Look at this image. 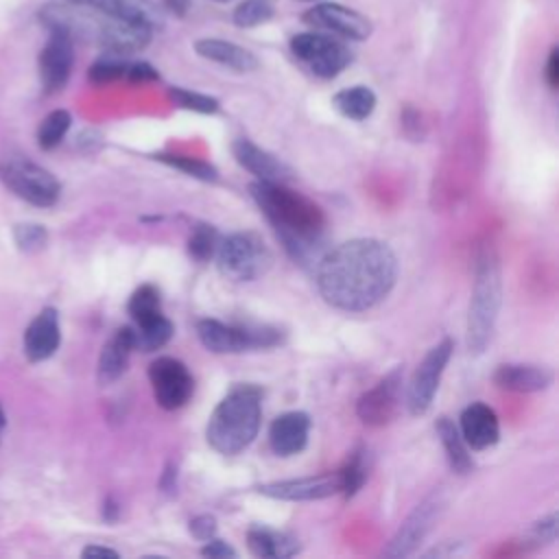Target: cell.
Masks as SVG:
<instances>
[{"mask_svg": "<svg viewBox=\"0 0 559 559\" xmlns=\"http://www.w3.org/2000/svg\"><path fill=\"white\" fill-rule=\"evenodd\" d=\"M397 280L393 249L376 238H354L317 260V288L338 310L362 312L378 306Z\"/></svg>", "mask_w": 559, "mask_h": 559, "instance_id": "1", "label": "cell"}, {"mask_svg": "<svg viewBox=\"0 0 559 559\" xmlns=\"http://www.w3.org/2000/svg\"><path fill=\"white\" fill-rule=\"evenodd\" d=\"M249 192L277 231L290 258L301 264L310 262L312 258H321L317 255V249L323 240L325 216L317 203L286 188L284 183L271 181H253Z\"/></svg>", "mask_w": 559, "mask_h": 559, "instance_id": "2", "label": "cell"}, {"mask_svg": "<svg viewBox=\"0 0 559 559\" xmlns=\"http://www.w3.org/2000/svg\"><path fill=\"white\" fill-rule=\"evenodd\" d=\"M41 20L50 31L66 33L72 41L90 39L103 46L105 50L131 55L142 50L153 35V28L133 20H124L100 9L76 4V2H61L48 4L41 9Z\"/></svg>", "mask_w": 559, "mask_h": 559, "instance_id": "3", "label": "cell"}, {"mask_svg": "<svg viewBox=\"0 0 559 559\" xmlns=\"http://www.w3.org/2000/svg\"><path fill=\"white\" fill-rule=\"evenodd\" d=\"M262 417V391L255 384L234 386L212 411L205 437L221 454L242 452L258 435Z\"/></svg>", "mask_w": 559, "mask_h": 559, "instance_id": "4", "label": "cell"}, {"mask_svg": "<svg viewBox=\"0 0 559 559\" xmlns=\"http://www.w3.org/2000/svg\"><path fill=\"white\" fill-rule=\"evenodd\" d=\"M502 299L500 264L491 247H485L476 258L474 288L467 312V347L472 354H483L491 341Z\"/></svg>", "mask_w": 559, "mask_h": 559, "instance_id": "5", "label": "cell"}, {"mask_svg": "<svg viewBox=\"0 0 559 559\" xmlns=\"http://www.w3.org/2000/svg\"><path fill=\"white\" fill-rule=\"evenodd\" d=\"M216 264L223 277L231 282H253L264 275L273 255L255 231H236L218 240Z\"/></svg>", "mask_w": 559, "mask_h": 559, "instance_id": "6", "label": "cell"}, {"mask_svg": "<svg viewBox=\"0 0 559 559\" xmlns=\"http://www.w3.org/2000/svg\"><path fill=\"white\" fill-rule=\"evenodd\" d=\"M197 336L203 343V347L216 354H234L245 349L271 347L282 338V334L275 328L227 325L216 319H201L197 323Z\"/></svg>", "mask_w": 559, "mask_h": 559, "instance_id": "7", "label": "cell"}, {"mask_svg": "<svg viewBox=\"0 0 559 559\" xmlns=\"http://www.w3.org/2000/svg\"><path fill=\"white\" fill-rule=\"evenodd\" d=\"M0 179L20 199L39 207L55 205L61 192L59 181L55 179L52 173L20 157H11L0 164Z\"/></svg>", "mask_w": 559, "mask_h": 559, "instance_id": "8", "label": "cell"}, {"mask_svg": "<svg viewBox=\"0 0 559 559\" xmlns=\"http://www.w3.org/2000/svg\"><path fill=\"white\" fill-rule=\"evenodd\" d=\"M293 55L321 79H332L352 61V52L321 33H299L290 39Z\"/></svg>", "mask_w": 559, "mask_h": 559, "instance_id": "9", "label": "cell"}, {"mask_svg": "<svg viewBox=\"0 0 559 559\" xmlns=\"http://www.w3.org/2000/svg\"><path fill=\"white\" fill-rule=\"evenodd\" d=\"M452 349H454L452 338H443L441 343L430 347L428 354L417 365V369L408 382V393H406V404H408L411 415H424L430 408L435 393L439 389L443 369L452 356Z\"/></svg>", "mask_w": 559, "mask_h": 559, "instance_id": "10", "label": "cell"}, {"mask_svg": "<svg viewBox=\"0 0 559 559\" xmlns=\"http://www.w3.org/2000/svg\"><path fill=\"white\" fill-rule=\"evenodd\" d=\"M148 380L153 384L157 404L166 411L181 408L194 391V380L188 367L181 360L170 356H162L151 362Z\"/></svg>", "mask_w": 559, "mask_h": 559, "instance_id": "11", "label": "cell"}, {"mask_svg": "<svg viewBox=\"0 0 559 559\" xmlns=\"http://www.w3.org/2000/svg\"><path fill=\"white\" fill-rule=\"evenodd\" d=\"M304 22L314 28H323V31L336 33L347 39H358V41L367 39L371 35V22L362 13H358L349 7L336 4V2L314 4L312 9H308L304 13Z\"/></svg>", "mask_w": 559, "mask_h": 559, "instance_id": "12", "label": "cell"}, {"mask_svg": "<svg viewBox=\"0 0 559 559\" xmlns=\"http://www.w3.org/2000/svg\"><path fill=\"white\" fill-rule=\"evenodd\" d=\"M441 509H443L441 493H432L421 504H417V509L406 518V522L400 526V531L391 539L384 555L386 557H406V555H411L417 548V544L428 535V531L432 528Z\"/></svg>", "mask_w": 559, "mask_h": 559, "instance_id": "13", "label": "cell"}, {"mask_svg": "<svg viewBox=\"0 0 559 559\" xmlns=\"http://www.w3.org/2000/svg\"><path fill=\"white\" fill-rule=\"evenodd\" d=\"M260 493L277 500H321L341 491V476L334 474H319V476H304V478H288V480H273L258 487Z\"/></svg>", "mask_w": 559, "mask_h": 559, "instance_id": "14", "label": "cell"}, {"mask_svg": "<svg viewBox=\"0 0 559 559\" xmlns=\"http://www.w3.org/2000/svg\"><path fill=\"white\" fill-rule=\"evenodd\" d=\"M400 384L402 373L400 369H395L386 378H382L373 389L362 393L356 406L358 417L369 426H382L391 421L400 404Z\"/></svg>", "mask_w": 559, "mask_h": 559, "instance_id": "15", "label": "cell"}, {"mask_svg": "<svg viewBox=\"0 0 559 559\" xmlns=\"http://www.w3.org/2000/svg\"><path fill=\"white\" fill-rule=\"evenodd\" d=\"M72 39L61 31H50V39L39 55V76L46 92H59L72 72Z\"/></svg>", "mask_w": 559, "mask_h": 559, "instance_id": "16", "label": "cell"}, {"mask_svg": "<svg viewBox=\"0 0 559 559\" xmlns=\"http://www.w3.org/2000/svg\"><path fill=\"white\" fill-rule=\"evenodd\" d=\"M459 432L467 448L487 450L500 437V424L493 408L483 402H472L459 417Z\"/></svg>", "mask_w": 559, "mask_h": 559, "instance_id": "17", "label": "cell"}, {"mask_svg": "<svg viewBox=\"0 0 559 559\" xmlns=\"http://www.w3.org/2000/svg\"><path fill=\"white\" fill-rule=\"evenodd\" d=\"M234 157L240 166H245L249 173L258 177V181H271V183H286L293 179V168L284 164L280 157L273 153L255 146L249 140H236L234 146Z\"/></svg>", "mask_w": 559, "mask_h": 559, "instance_id": "18", "label": "cell"}, {"mask_svg": "<svg viewBox=\"0 0 559 559\" xmlns=\"http://www.w3.org/2000/svg\"><path fill=\"white\" fill-rule=\"evenodd\" d=\"M310 417L304 411H288L273 419L269 428V445L277 456L299 454L308 443Z\"/></svg>", "mask_w": 559, "mask_h": 559, "instance_id": "19", "label": "cell"}, {"mask_svg": "<svg viewBox=\"0 0 559 559\" xmlns=\"http://www.w3.org/2000/svg\"><path fill=\"white\" fill-rule=\"evenodd\" d=\"M61 341L59 317L55 308H44L26 328L24 332V354L28 360H46L50 358Z\"/></svg>", "mask_w": 559, "mask_h": 559, "instance_id": "20", "label": "cell"}, {"mask_svg": "<svg viewBox=\"0 0 559 559\" xmlns=\"http://www.w3.org/2000/svg\"><path fill=\"white\" fill-rule=\"evenodd\" d=\"M135 349L133 343V328H120L105 345L98 358V382L109 384L118 380L129 362L131 352Z\"/></svg>", "mask_w": 559, "mask_h": 559, "instance_id": "21", "label": "cell"}, {"mask_svg": "<svg viewBox=\"0 0 559 559\" xmlns=\"http://www.w3.org/2000/svg\"><path fill=\"white\" fill-rule=\"evenodd\" d=\"M194 50L203 59H210V61H214L218 66H225L229 70H236V72H251V70L258 68L255 55L249 52L247 48L234 44V41L207 37V39H199L194 44Z\"/></svg>", "mask_w": 559, "mask_h": 559, "instance_id": "22", "label": "cell"}, {"mask_svg": "<svg viewBox=\"0 0 559 559\" xmlns=\"http://www.w3.org/2000/svg\"><path fill=\"white\" fill-rule=\"evenodd\" d=\"M493 382L507 391H542L552 382V371L537 365H500L493 371Z\"/></svg>", "mask_w": 559, "mask_h": 559, "instance_id": "23", "label": "cell"}, {"mask_svg": "<svg viewBox=\"0 0 559 559\" xmlns=\"http://www.w3.org/2000/svg\"><path fill=\"white\" fill-rule=\"evenodd\" d=\"M66 2L87 4V7L100 9L105 13L124 17V20L146 24L151 28H157L164 22V13L153 0H66Z\"/></svg>", "mask_w": 559, "mask_h": 559, "instance_id": "24", "label": "cell"}, {"mask_svg": "<svg viewBox=\"0 0 559 559\" xmlns=\"http://www.w3.org/2000/svg\"><path fill=\"white\" fill-rule=\"evenodd\" d=\"M247 546L251 555L262 557V559H286L299 552V544L293 535L253 526L247 533Z\"/></svg>", "mask_w": 559, "mask_h": 559, "instance_id": "25", "label": "cell"}, {"mask_svg": "<svg viewBox=\"0 0 559 559\" xmlns=\"http://www.w3.org/2000/svg\"><path fill=\"white\" fill-rule=\"evenodd\" d=\"M435 428H437V435L441 439V445H443V450L448 454V461H450L452 469L459 472V474L469 472L472 469V456H469L467 443L463 441V437H461L459 428L454 426V421L448 419V417H439Z\"/></svg>", "mask_w": 559, "mask_h": 559, "instance_id": "26", "label": "cell"}, {"mask_svg": "<svg viewBox=\"0 0 559 559\" xmlns=\"http://www.w3.org/2000/svg\"><path fill=\"white\" fill-rule=\"evenodd\" d=\"M332 105L345 118L365 120L371 116V111L376 107V94L365 85H354V87H345V90L336 92L332 98Z\"/></svg>", "mask_w": 559, "mask_h": 559, "instance_id": "27", "label": "cell"}, {"mask_svg": "<svg viewBox=\"0 0 559 559\" xmlns=\"http://www.w3.org/2000/svg\"><path fill=\"white\" fill-rule=\"evenodd\" d=\"M170 336H173V323L164 314L133 328L135 349H142V352H155L164 347L170 341Z\"/></svg>", "mask_w": 559, "mask_h": 559, "instance_id": "28", "label": "cell"}, {"mask_svg": "<svg viewBox=\"0 0 559 559\" xmlns=\"http://www.w3.org/2000/svg\"><path fill=\"white\" fill-rule=\"evenodd\" d=\"M127 310L133 319L135 325L140 323H146L155 317L162 314V299H159V290L153 286V284H142L140 288L133 290L129 304H127Z\"/></svg>", "mask_w": 559, "mask_h": 559, "instance_id": "29", "label": "cell"}, {"mask_svg": "<svg viewBox=\"0 0 559 559\" xmlns=\"http://www.w3.org/2000/svg\"><path fill=\"white\" fill-rule=\"evenodd\" d=\"M127 68H129L127 55L105 50V55L92 63L87 76L92 83H111L127 76Z\"/></svg>", "mask_w": 559, "mask_h": 559, "instance_id": "30", "label": "cell"}, {"mask_svg": "<svg viewBox=\"0 0 559 559\" xmlns=\"http://www.w3.org/2000/svg\"><path fill=\"white\" fill-rule=\"evenodd\" d=\"M70 122H72V118H70V114L66 111V109H55V111H50L44 120H41V124H39V129H37V144L41 146V148H55L61 140H63V135L68 133V129H70Z\"/></svg>", "mask_w": 559, "mask_h": 559, "instance_id": "31", "label": "cell"}, {"mask_svg": "<svg viewBox=\"0 0 559 559\" xmlns=\"http://www.w3.org/2000/svg\"><path fill=\"white\" fill-rule=\"evenodd\" d=\"M273 15V0H242L234 9V24L240 28H251L266 22Z\"/></svg>", "mask_w": 559, "mask_h": 559, "instance_id": "32", "label": "cell"}, {"mask_svg": "<svg viewBox=\"0 0 559 559\" xmlns=\"http://www.w3.org/2000/svg\"><path fill=\"white\" fill-rule=\"evenodd\" d=\"M216 247H218V234H216V229H214L212 225L199 223V225L192 229L190 238H188V251H190V255H192L194 260H199V262H205V260H210V258L216 253Z\"/></svg>", "mask_w": 559, "mask_h": 559, "instance_id": "33", "label": "cell"}, {"mask_svg": "<svg viewBox=\"0 0 559 559\" xmlns=\"http://www.w3.org/2000/svg\"><path fill=\"white\" fill-rule=\"evenodd\" d=\"M338 476H341V491L345 496H354L360 485L365 483L367 478V463H365V452L362 450H356L347 463L338 469Z\"/></svg>", "mask_w": 559, "mask_h": 559, "instance_id": "34", "label": "cell"}, {"mask_svg": "<svg viewBox=\"0 0 559 559\" xmlns=\"http://www.w3.org/2000/svg\"><path fill=\"white\" fill-rule=\"evenodd\" d=\"M155 159L173 166V168H179L183 170L186 175L190 177H197V179H203V181H214L218 177L216 168L207 162H201V159H194V157H186V155H166V153H159L155 155Z\"/></svg>", "mask_w": 559, "mask_h": 559, "instance_id": "35", "label": "cell"}, {"mask_svg": "<svg viewBox=\"0 0 559 559\" xmlns=\"http://www.w3.org/2000/svg\"><path fill=\"white\" fill-rule=\"evenodd\" d=\"M168 96L175 105L183 107V109H192L199 114H214L218 111V100L207 96V94H199V92H190L183 87H170Z\"/></svg>", "mask_w": 559, "mask_h": 559, "instance_id": "36", "label": "cell"}, {"mask_svg": "<svg viewBox=\"0 0 559 559\" xmlns=\"http://www.w3.org/2000/svg\"><path fill=\"white\" fill-rule=\"evenodd\" d=\"M46 229L41 225H17L15 227V242L20 249L24 251H35V249H41L46 245Z\"/></svg>", "mask_w": 559, "mask_h": 559, "instance_id": "37", "label": "cell"}, {"mask_svg": "<svg viewBox=\"0 0 559 559\" xmlns=\"http://www.w3.org/2000/svg\"><path fill=\"white\" fill-rule=\"evenodd\" d=\"M557 526H559V518H557V511H552V513H548L546 518H542L539 522H535L531 526V531L526 533L528 542H535V544L555 542L557 539Z\"/></svg>", "mask_w": 559, "mask_h": 559, "instance_id": "38", "label": "cell"}, {"mask_svg": "<svg viewBox=\"0 0 559 559\" xmlns=\"http://www.w3.org/2000/svg\"><path fill=\"white\" fill-rule=\"evenodd\" d=\"M188 528H190V533H192L197 539L207 542V539H212V537H214V533H216V520H214L212 515L203 513V515L192 518Z\"/></svg>", "mask_w": 559, "mask_h": 559, "instance_id": "39", "label": "cell"}, {"mask_svg": "<svg viewBox=\"0 0 559 559\" xmlns=\"http://www.w3.org/2000/svg\"><path fill=\"white\" fill-rule=\"evenodd\" d=\"M127 79H129L131 83H146V81L159 79V74H157V70H155L151 63H146V61H135V63H129V68H127Z\"/></svg>", "mask_w": 559, "mask_h": 559, "instance_id": "40", "label": "cell"}, {"mask_svg": "<svg viewBox=\"0 0 559 559\" xmlns=\"http://www.w3.org/2000/svg\"><path fill=\"white\" fill-rule=\"evenodd\" d=\"M201 555L203 557H236L238 552L229 546V544H225L223 539H207V544L201 548Z\"/></svg>", "mask_w": 559, "mask_h": 559, "instance_id": "41", "label": "cell"}, {"mask_svg": "<svg viewBox=\"0 0 559 559\" xmlns=\"http://www.w3.org/2000/svg\"><path fill=\"white\" fill-rule=\"evenodd\" d=\"M546 81L552 90L559 85V50L557 48L550 50V57L546 61Z\"/></svg>", "mask_w": 559, "mask_h": 559, "instance_id": "42", "label": "cell"}, {"mask_svg": "<svg viewBox=\"0 0 559 559\" xmlns=\"http://www.w3.org/2000/svg\"><path fill=\"white\" fill-rule=\"evenodd\" d=\"M83 557H111V559H116L118 552L114 548H105V546H87V548H83Z\"/></svg>", "mask_w": 559, "mask_h": 559, "instance_id": "43", "label": "cell"}, {"mask_svg": "<svg viewBox=\"0 0 559 559\" xmlns=\"http://www.w3.org/2000/svg\"><path fill=\"white\" fill-rule=\"evenodd\" d=\"M173 476H175V472H173V469H166V476H164V478H173ZM162 487H164L166 491H170L175 485H173V483H170V485H166V480H162Z\"/></svg>", "mask_w": 559, "mask_h": 559, "instance_id": "44", "label": "cell"}, {"mask_svg": "<svg viewBox=\"0 0 559 559\" xmlns=\"http://www.w3.org/2000/svg\"><path fill=\"white\" fill-rule=\"evenodd\" d=\"M4 424H7V417H4V411H2V406H0V435H2V430H4Z\"/></svg>", "mask_w": 559, "mask_h": 559, "instance_id": "45", "label": "cell"}, {"mask_svg": "<svg viewBox=\"0 0 559 559\" xmlns=\"http://www.w3.org/2000/svg\"><path fill=\"white\" fill-rule=\"evenodd\" d=\"M216 2H229V0H216Z\"/></svg>", "mask_w": 559, "mask_h": 559, "instance_id": "46", "label": "cell"}, {"mask_svg": "<svg viewBox=\"0 0 559 559\" xmlns=\"http://www.w3.org/2000/svg\"><path fill=\"white\" fill-rule=\"evenodd\" d=\"M301 2H308V0H301Z\"/></svg>", "mask_w": 559, "mask_h": 559, "instance_id": "47", "label": "cell"}]
</instances>
